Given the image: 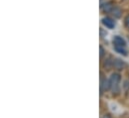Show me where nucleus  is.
I'll use <instances>...</instances> for the list:
<instances>
[{
    "mask_svg": "<svg viewBox=\"0 0 129 118\" xmlns=\"http://www.w3.org/2000/svg\"><path fill=\"white\" fill-rule=\"evenodd\" d=\"M113 62H114V59L112 57H109L107 60H105V62L103 64V66L106 70H110V68H113Z\"/></svg>",
    "mask_w": 129,
    "mask_h": 118,
    "instance_id": "0eeeda50",
    "label": "nucleus"
},
{
    "mask_svg": "<svg viewBox=\"0 0 129 118\" xmlns=\"http://www.w3.org/2000/svg\"><path fill=\"white\" fill-rule=\"evenodd\" d=\"M113 44H114V47H116V46L125 47L126 46L125 40L122 37H120V36H114V38H113Z\"/></svg>",
    "mask_w": 129,
    "mask_h": 118,
    "instance_id": "423d86ee",
    "label": "nucleus"
},
{
    "mask_svg": "<svg viewBox=\"0 0 129 118\" xmlns=\"http://www.w3.org/2000/svg\"><path fill=\"white\" fill-rule=\"evenodd\" d=\"M100 35H101V37H103L104 35H106V32H104L102 28H100Z\"/></svg>",
    "mask_w": 129,
    "mask_h": 118,
    "instance_id": "ddd939ff",
    "label": "nucleus"
},
{
    "mask_svg": "<svg viewBox=\"0 0 129 118\" xmlns=\"http://www.w3.org/2000/svg\"><path fill=\"white\" fill-rule=\"evenodd\" d=\"M100 8L102 9V11L104 13H110V12H112L114 7H113V3L112 2H105V3H102L100 5Z\"/></svg>",
    "mask_w": 129,
    "mask_h": 118,
    "instance_id": "39448f33",
    "label": "nucleus"
},
{
    "mask_svg": "<svg viewBox=\"0 0 129 118\" xmlns=\"http://www.w3.org/2000/svg\"><path fill=\"white\" fill-rule=\"evenodd\" d=\"M124 24H125V26L129 28V15H127L126 17H125V19H124Z\"/></svg>",
    "mask_w": 129,
    "mask_h": 118,
    "instance_id": "9b49d317",
    "label": "nucleus"
},
{
    "mask_svg": "<svg viewBox=\"0 0 129 118\" xmlns=\"http://www.w3.org/2000/svg\"><path fill=\"white\" fill-rule=\"evenodd\" d=\"M101 22H102V25H103L104 27L108 28V29H113V28L115 27V25H116L115 21H114L112 18H110V17H104V18L101 20Z\"/></svg>",
    "mask_w": 129,
    "mask_h": 118,
    "instance_id": "7ed1b4c3",
    "label": "nucleus"
},
{
    "mask_svg": "<svg viewBox=\"0 0 129 118\" xmlns=\"http://www.w3.org/2000/svg\"><path fill=\"white\" fill-rule=\"evenodd\" d=\"M103 118H111V116H110V115H105Z\"/></svg>",
    "mask_w": 129,
    "mask_h": 118,
    "instance_id": "4468645a",
    "label": "nucleus"
},
{
    "mask_svg": "<svg viewBox=\"0 0 129 118\" xmlns=\"http://www.w3.org/2000/svg\"><path fill=\"white\" fill-rule=\"evenodd\" d=\"M100 95H102V93L104 91L110 90L111 89V84L110 80H107L106 78H104L103 72H100Z\"/></svg>",
    "mask_w": 129,
    "mask_h": 118,
    "instance_id": "f03ea898",
    "label": "nucleus"
},
{
    "mask_svg": "<svg viewBox=\"0 0 129 118\" xmlns=\"http://www.w3.org/2000/svg\"><path fill=\"white\" fill-rule=\"evenodd\" d=\"M124 88L126 89H129V80H126L125 82H124Z\"/></svg>",
    "mask_w": 129,
    "mask_h": 118,
    "instance_id": "f8f14e48",
    "label": "nucleus"
},
{
    "mask_svg": "<svg viewBox=\"0 0 129 118\" xmlns=\"http://www.w3.org/2000/svg\"><path fill=\"white\" fill-rule=\"evenodd\" d=\"M106 51L104 50V48L102 46H99V55H100V58H103V56L105 55Z\"/></svg>",
    "mask_w": 129,
    "mask_h": 118,
    "instance_id": "9d476101",
    "label": "nucleus"
},
{
    "mask_svg": "<svg viewBox=\"0 0 129 118\" xmlns=\"http://www.w3.org/2000/svg\"><path fill=\"white\" fill-rule=\"evenodd\" d=\"M110 84H111V90L113 91V93H118L120 91L119 88V84L121 82V76L117 72H114L111 74V76L109 78Z\"/></svg>",
    "mask_w": 129,
    "mask_h": 118,
    "instance_id": "f257e3e1",
    "label": "nucleus"
},
{
    "mask_svg": "<svg viewBox=\"0 0 129 118\" xmlns=\"http://www.w3.org/2000/svg\"><path fill=\"white\" fill-rule=\"evenodd\" d=\"M126 64L123 60L121 59H114V62H113V68L117 70H122L124 68H125Z\"/></svg>",
    "mask_w": 129,
    "mask_h": 118,
    "instance_id": "20e7f679",
    "label": "nucleus"
},
{
    "mask_svg": "<svg viewBox=\"0 0 129 118\" xmlns=\"http://www.w3.org/2000/svg\"><path fill=\"white\" fill-rule=\"evenodd\" d=\"M114 49H115V51H116L118 54H120V55H122V56H127V51L125 50V47L116 46V47H114Z\"/></svg>",
    "mask_w": 129,
    "mask_h": 118,
    "instance_id": "1a4fd4ad",
    "label": "nucleus"
},
{
    "mask_svg": "<svg viewBox=\"0 0 129 118\" xmlns=\"http://www.w3.org/2000/svg\"><path fill=\"white\" fill-rule=\"evenodd\" d=\"M111 13H112V15H113L115 18H120L121 15H122V11H121V9L118 8V7H114Z\"/></svg>",
    "mask_w": 129,
    "mask_h": 118,
    "instance_id": "6e6552de",
    "label": "nucleus"
}]
</instances>
